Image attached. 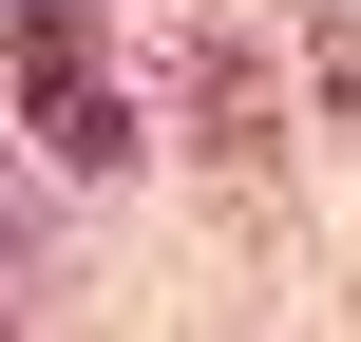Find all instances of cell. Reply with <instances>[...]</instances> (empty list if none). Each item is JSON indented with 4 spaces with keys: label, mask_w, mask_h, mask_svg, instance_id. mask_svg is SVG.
I'll use <instances>...</instances> for the list:
<instances>
[{
    "label": "cell",
    "mask_w": 361,
    "mask_h": 342,
    "mask_svg": "<svg viewBox=\"0 0 361 342\" xmlns=\"http://www.w3.org/2000/svg\"><path fill=\"white\" fill-rule=\"evenodd\" d=\"M19 95H38V152L57 171H133V76L95 57L76 0H19Z\"/></svg>",
    "instance_id": "1"
},
{
    "label": "cell",
    "mask_w": 361,
    "mask_h": 342,
    "mask_svg": "<svg viewBox=\"0 0 361 342\" xmlns=\"http://www.w3.org/2000/svg\"><path fill=\"white\" fill-rule=\"evenodd\" d=\"M190 133H209V152H228V171H247V133H267V76H247V57H228V38H209V57H190Z\"/></svg>",
    "instance_id": "2"
},
{
    "label": "cell",
    "mask_w": 361,
    "mask_h": 342,
    "mask_svg": "<svg viewBox=\"0 0 361 342\" xmlns=\"http://www.w3.org/2000/svg\"><path fill=\"white\" fill-rule=\"evenodd\" d=\"M0 342H19V324H0Z\"/></svg>",
    "instance_id": "3"
}]
</instances>
